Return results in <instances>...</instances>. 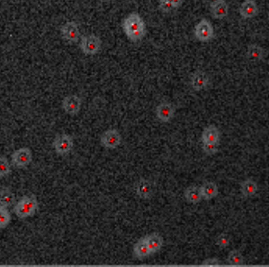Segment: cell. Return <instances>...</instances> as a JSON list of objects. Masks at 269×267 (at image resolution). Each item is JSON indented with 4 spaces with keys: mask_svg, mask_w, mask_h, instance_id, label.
Returning <instances> with one entry per match:
<instances>
[{
    "mask_svg": "<svg viewBox=\"0 0 269 267\" xmlns=\"http://www.w3.org/2000/svg\"><path fill=\"white\" fill-rule=\"evenodd\" d=\"M122 27L126 36L132 42L140 41L146 35V26L138 13H131L123 19Z\"/></svg>",
    "mask_w": 269,
    "mask_h": 267,
    "instance_id": "obj_1",
    "label": "cell"
},
{
    "mask_svg": "<svg viewBox=\"0 0 269 267\" xmlns=\"http://www.w3.org/2000/svg\"><path fill=\"white\" fill-rule=\"evenodd\" d=\"M38 208V202L35 196H24L17 203L14 213L17 217L24 219L33 216Z\"/></svg>",
    "mask_w": 269,
    "mask_h": 267,
    "instance_id": "obj_2",
    "label": "cell"
},
{
    "mask_svg": "<svg viewBox=\"0 0 269 267\" xmlns=\"http://www.w3.org/2000/svg\"><path fill=\"white\" fill-rule=\"evenodd\" d=\"M102 46V40L95 35L84 36L80 42V48L86 55H95L98 53Z\"/></svg>",
    "mask_w": 269,
    "mask_h": 267,
    "instance_id": "obj_3",
    "label": "cell"
},
{
    "mask_svg": "<svg viewBox=\"0 0 269 267\" xmlns=\"http://www.w3.org/2000/svg\"><path fill=\"white\" fill-rule=\"evenodd\" d=\"M52 146L56 154L65 155L71 151L73 147V139L71 136L66 134H61L56 136L52 142Z\"/></svg>",
    "mask_w": 269,
    "mask_h": 267,
    "instance_id": "obj_4",
    "label": "cell"
},
{
    "mask_svg": "<svg viewBox=\"0 0 269 267\" xmlns=\"http://www.w3.org/2000/svg\"><path fill=\"white\" fill-rule=\"evenodd\" d=\"M32 160L31 150L27 147H22L15 150L11 154V163L18 168H23L28 166Z\"/></svg>",
    "mask_w": 269,
    "mask_h": 267,
    "instance_id": "obj_5",
    "label": "cell"
},
{
    "mask_svg": "<svg viewBox=\"0 0 269 267\" xmlns=\"http://www.w3.org/2000/svg\"><path fill=\"white\" fill-rule=\"evenodd\" d=\"M194 34L199 41L207 42L213 38L214 28L208 20L203 19L195 26Z\"/></svg>",
    "mask_w": 269,
    "mask_h": 267,
    "instance_id": "obj_6",
    "label": "cell"
},
{
    "mask_svg": "<svg viewBox=\"0 0 269 267\" xmlns=\"http://www.w3.org/2000/svg\"><path fill=\"white\" fill-rule=\"evenodd\" d=\"M121 140V135L117 130L110 129L102 134L100 142L106 148L115 149L120 145Z\"/></svg>",
    "mask_w": 269,
    "mask_h": 267,
    "instance_id": "obj_7",
    "label": "cell"
},
{
    "mask_svg": "<svg viewBox=\"0 0 269 267\" xmlns=\"http://www.w3.org/2000/svg\"><path fill=\"white\" fill-rule=\"evenodd\" d=\"M61 35L66 41L69 43H76L79 40V27L75 22L69 21L61 27Z\"/></svg>",
    "mask_w": 269,
    "mask_h": 267,
    "instance_id": "obj_8",
    "label": "cell"
},
{
    "mask_svg": "<svg viewBox=\"0 0 269 267\" xmlns=\"http://www.w3.org/2000/svg\"><path fill=\"white\" fill-rule=\"evenodd\" d=\"M81 107V100L77 95H69L65 97L62 101V108L68 115H77L79 113Z\"/></svg>",
    "mask_w": 269,
    "mask_h": 267,
    "instance_id": "obj_9",
    "label": "cell"
},
{
    "mask_svg": "<svg viewBox=\"0 0 269 267\" xmlns=\"http://www.w3.org/2000/svg\"><path fill=\"white\" fill-rule=\"evenodd\" d=\"M175 114V108L172 106L171 103L168 102H163L157 106L156 109V115L157 119L162 123H169Z\"/></svg>",
    "mask_w": 269,
    "mask_h": 267,
    "instance_id": "obj_10",
    "label": "cell"
},
{
    "mask_svg": "<svg viewBox=\"0 0 269 267\" xmlns=\"http://www.w3.org/2000/svg\"><path fill=\"white\" fill-rule=\"evenodd\" d=\"M229 7L225 0H217L211 2V13L215 19H223L228 16Z\"/></svg>",
    "mask_w": 269,
    "mask_h": 267,
    "instance_id": "obj_11",
    "label": "cell"
},
{
    "mask_svg": "<svg viewBox=\"0 0 269 267\" xmlns=\"http://www.w3.org/2000/svg\"><path fill=\"white\" fill-rule=\"evenodd\" d=\"M258 6L254 0H244L240 6V14L244 19H252L258 15Z\"/></svg>",
    "mask_w": 269,
    "mask_h": 267,
    "instance_id": "obj_12",
    "label": "cell"
},
{
    "mask_svg": "<svg viewBox=\"0 0 269 267\" xmlns=\"http://www.w3.org/2000/svg\"><path fill=\"white\" fill-rule=\"evenodd\" d=\"M136 195L143 200H148L153 195V188L150 182L145 179L138 180L135 187Z\"/></svg>",
    "mask_w": 269,
    "mask_h": 267,
    "instance_id": "obj_13",
    "label": "cell"
},
{
    "mask_svg": "<svg viewBox=\"0 0 269 267\" xmlns=\"http://www.w3.org/2000/svg\"><path fill=\"white\" fill-rule=\"evenodd\" d=\"M220 132L215 126L211 125L205 128L202 134V141L203 143L219 144Z\"/></svg>",
    "mask_w": 269,
    "mask_h": 267,
    "instance_id": "obj_14",
    "label": "cell"
},
{
    "mask_svg": "<svg viewBox=\"0 0 269 267\" xmlns=\"http://www.w3.org/2000/svg\"><path fill=\"white\" fill-rule=\"evenodd\" d=\"M191 87L195 91H200L207 88L209 84V77L207 73L203 71H197L194 73L190 80Z\"/></svg>",
    "mask_w": 269,
    "mask_h": 267,
    "instance_id": "obj_15",
    "label": "cell"
},
{
    "mask_svg": "<svg viewBox=\"0 0 269 267\" xmlns=\"http://www.w3.org/2000/svg\"><path fill=\"white\" fill-rule=\"evenodd\" d=\"M144 239L150 251L151 255L158 252L162 248L164 241L162 237L160 236L159 234L153 233L144 237Z\"/></svg>",
    "mask_w": 269,
    "mask_h": 267,
    "instance_id": "obj_16",
    "label": "cell"
},
{
    "mask_svg": "<svg viewBox=\"0 0 269 267\" xmlns=\"http://www.w3.org/2000/svg\"><path fill=\"white\" fill-rule=\"evenodd\" d=\"M199 188H200L202 198H204L205 200H211V199L215 198V196H217L219 194L218 186L213 182H206Z\"/></svg>",
    "mask_w": 269,
    "mask_h": 267,
    "instance_id": "obj_17",
    "label": "cell"
},
{
    "mask_svg": "<svg viewBox=\"0 0 269 267\" xmlns=\"http://www.w3.org/2000/svg\"><path fill=\"white\" fill-rule=\"evenodd\" d=\"M246 56L251 61H261L265 57V50L257 44H252L248 47Z\"/></svg>",
    "mask_w": 269,
    "mask_h": 267,
    "instance_id": "obj_18",
    "label": "cell"
},
{
    "mask_svg": "<svg viewBox=\"0 0 269 267\" xmlns=\"http://www.w3.org/2000/svg\"><path fill=\"white\" fill-rule=\"evenodd\" d=\"M133 252L134 255L140 260H142V259L148 257L151 255L150 251H149L144 238L140 239V240L138 241L137 243L135 244Z\"/></svg>",
    "mask_w": 269,
    "mask_h": 267,
    "instance_id": "obj_19",
    "label": "cell"
},
{
    "mask_svg": "<svg viewBox=\"0 0 269 267\" xmlns=\"http://www.w3.org/2000/svg\"><path fill=\"white\" fill-rule=\"evenodd\" d=\"M240 189H241L243 196L245 197H252L257 194L258 185L254 180L248 179L242 182V184L240 185Z\"/></svg>",
    "mask_w": 269,
    "mask_h": 267,
    "instance_id": "obj_20",
    "label": "cell"
},
{
    "mask_svg": "<svg viewBox=\"0 0 269 267\" xmlns=\"http://www.w3.org/2000/svg\"><path fill=\"white\" fill-rule=\"evenodd\" d=\"M185 197H186V200L191 204H197V203L200 202L201 200H202L200 188L197 186L189 187L185 192Z\"/></svg>",
    "mask_w": 269,
    "mask_h": 267,
    "instance_id": "obj_21",
    "label": "cell"
},
{
    "mask_svg": "<svg viewBox=\"0 0 269 267\" xmlns=\"http://www.w3.org/2000/svg\"><path fill=\"white\" fill-rule=\"evenodd\" d=\"M15 201V195L13 194L12 192L9 188H3L2 191H0V205L1 206L9 208L13 205Z\"/></svg>",
    "mask_w": 269,
    "mask_h": 267,
    "instance_id": "obj_22",
    "label": "cell"
},
{
    "mask_svg": "<svg viewBox=\"0 0 269 267\" xmlns=\"http://www.w3.org/2000/svg\"><path fill=\"white\" fill-rule=\"evenodd\" d=\"M228 263L229 265L236 267L243 266L244 263V257L239 251H231L228 256Z\"/></svg>",
    "mask_w": 269,
    "mask_h": 267,
    "instance_id": "obj_23",
    "label": "cell"
},
{
    "mask_svg": "<svg viewBox=\"0 0 269 267\" xmlns=\"http://www.w3.org/2000/svg\"><path fill=\"white\" fill-rule=\"evenodd\" d=\"M10 221V214L6 207L0 205V229H4Z\"/></svg>",
    "mask_w": 269,
    "mask_h": 267,
    "instance_id": "obj_24",
    "label": "cell"
},
{
    "mask_svg": "<svg viewBox=\"0 0 269 267\" xmlns=\"http://www.w3.org/2000/svg\"><path fill=\"white\" fill-rule=\"evenodd\" d=\"M10 173V166L6 157H0V177H5Z\"/></svg>",
    "mask_w": 269,
    "mask_h": 267,
    "instance_id": "obj_25",
    "label": "cell"
},
{
    "mask_svg": "<svg viewBox=\"0 0 269 267\" xmlns=\"http://www.w3.org/2000/svg\"><path fill=\"white\" fill-rule=\"evenodd\" d=\"M230 244V238L227 234H221L216 239V245L220 248H227Z\"/></svg>",
    "mask_w": 269,
    "mask_h": 267,
    "instance_id": "obj_26",
    "label": "cell"
},
{
    "mask_svg": "<svg viewBox=\"0 0 269 267\" xmlns=\"http://www.w3.org/2000/svg\"><path fill=\"white\" fill-rule=\"evenodd\" d=\"M159 8L162 10L163 12H170L172 10H175L174 6L171 2L168 0H159Z\"/></svg>",
    "mask_w": 269,
    "mask_h": 267,
    "instance_id": "obj_27",
    "label": "cell"
},
{
    "mask_svg": "<svg viewBox=\"0 0 269 267\" xmlns=\"http://www.w3.org/2000/svg\"><path fill=\"white\" fill-rule=\"evenodd\" d=\"M218 145L215 143H203V149L206 154H215L218 152Z\"/></svg>",
    "mask_w": 269,
    "mask_h": 267,
    "instance_id": "obj_28",
    "label": "cell"
},
{
    "mask_svg": "<svg viewBox=\"0 0 269 267\" xmlns=\"http://www.w3.org/2000/svg\"><path fill=\"white\" fill-rule=\"evenodd\" d=\"M220 263L221 262L219 261V259L214 258V259H206L205 261L203 262L202 265L207 266V267H215V266L220 265Z\"/></svg>",
    "mask_w": 269,
    "mask_h": 267,
    "instance_id": "obj_29",
    "label": "cell"
},
{
    "mask_svg": "<svg viewBox=\"0 0 269 267\" xmlns=\"http://www.w3.org/2000/svg\"><path fill=\"white\" fill-rule=\"evenodd\" d=\"M168 1L171 2L175 9H178V7L182 6L184 2V0H168Z\"/></svg>",
    "mask_w": 269,
    "mask_h": 267,
    "instance_id": "obj_30",
    "label": "cell"
},
{
    "mask_svg": "<svg viewBox=\"0 0 269 267\" xmlns=\"http://www.w3.org/2000/svg\"><path fill=\"white\" fill-rule=\"evenodd\" d=\"M102 1H103V2H110L111 0H102Z\"/></svg>",
    "mask_w": 269,
    "mask_h": 267,
    "instance_id": "obj_31",
    "label": "cell"
},
{
    "mask_svg": "<svg viewBox=\"0 0 269 267\" xmlns=\"http://www.w3.org/2000/svg\"><path fill=\"white\" fill-rule=\"evenodd\" d=\"M215 1H217V0H212V2H215Z\"/></svg>",
    "mask_w": 269,
    "mask_h": 267,
    "instance_id": "obj_32",
    "label": "cell"
}]
</instances>
